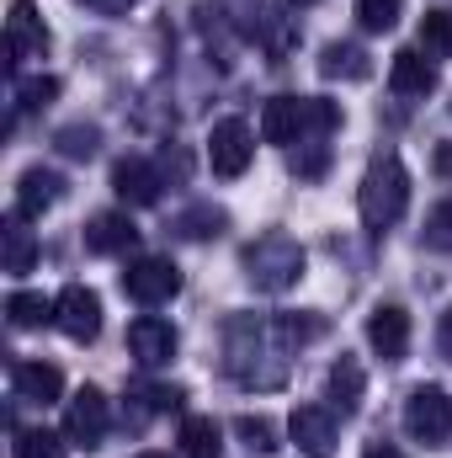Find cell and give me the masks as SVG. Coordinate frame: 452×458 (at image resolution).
<instances>
[{
	"label": "cell",
	"mask_w": 452,
	"mask_h": 458,
	"mask_svg": "<svg viewBox=\"0 0 452 458\" xmlns=\"http://www.w3.org/2000/svg\"><path fill=\"white\" fill-rule=\"evenodd\" d=\"M288 357L293 342L282 336L277 320H255V315H234L224 331V368L245 389H277L288 378Z\"/></svg>",
	"instance_id": "obj_1"
},
{
	"label": "cell",
	"mask_w": 452,
	"mask_h": 458,
	"mask_svg": "<svg viewBox=\"0 0 452 458\" xmlns=\"http://www.w3.org/2000/svg\"><path fill=\"white\" fill-rule=\"evenodd\" d=\"M405 208H410V171L394 149H383V155H372V165L356 187V214L372 234H383L405 219Z\"/></svg>",
	"instance_id": "obj_2"
},
{
	"label": "cell",
	"mask_w": 452,
	"mask_h": 458,
	"mask_svg": "<svg viewBox=\"0 0 452 458\" xmlns=\"http://www.w3.org/2000/svg\"><path fill=\"white\" fill-rule=\"evenodd\" d=\"M304 245L293 240V234H282V229H272V234H261V240H250L245 250H239V267H245V283L255 288V293H288L298 277H304Z\"/></svg>",
	"instance_id": "obj_3"
},
{
	"label": "cell",
	"mask_w": 452,
	"mask_h": 458,
	"mask_svg": "<svg viewBox=\"0 0 452 458\" xmlns=\"http://www.w3.org/2000/svg\"><path fill=\"white\" fill-rule=\"evenodd\" d=\"M405 432L426 448H452V394L442 384H421L405 400Z\"/></svg>",
	"instance_id": "obj_4"
},
{
	"label": "cell",
	"mask_w": 452,
	"mask_h": 458,
	"mask_svg": "<svg viewBox=\"0 0 452 458\" xmlns=\"http://www.w3.org/2000/svg\"><path fill=\"white\" fill-rule=\"evenodd\" d=\"M122 293H128L133 304H144V310L171 304V299L181 293V267H176L171 256H138V261H128V272H122Z\"/></svg>",
	"instance_id": "obj_5"
},
{
	"label": "cell",
	"mask_w": 452,
	"mask_h": 458,
	"mask_svg": "<svg viewBox=\"0 0 452 458\" xmlns=\"http://www.w3.org/2000/svg\"><path fill=\"white\" fill-rule=\"evenodd\" d=\"M107 427H113V405H107V394L102 389H75L70 400H64V437H70V448H102V437H107Z\"/></svg>",
	"instance_id": "obj_6"
},
{
	"label": "cell",
	"mask_w": 452,
	"mask_h": 458,
	"mask_svg": "<svg viewBox=\"0 0 452 458\" xmlns=\"http://www.w3.org/2000/svg\"><path fill=\"white\" fill-rule=\"evenodd\" d=\"M255 160V133L245 117H219L213 133H208V165L213 176H245Z\"/></svg>",
	"instance_id": "obj_7"
},
{
	"label": "cell",
	"mask_w": 452,
	"mask_h": 458,
	"mask_svg": "<svg viewBox=\"0 0 452 458\" xmlns=\"http://www.w3.org/2000/svg\"><path fill=\"white\" fill-rule=\"evenodd\" d=\"M288 437L298 443V454L304 458H336V411L331 405H293V416H288Z\"/></svg>",
	"instance_id": "obj_8"
},
{
	"label": "cell",
	"mask_w": 452,
	"mask_h": 458,
	"mask_svg": "<svg viewBox=\"0 0 452 458\" xmlns=\"http://www.w3.org/2000/svg\"><path fill=\"white\" fill-rule=\"evenodd\" d=\"M54 326H59L70 342H96V331H102V293L86 288V283H70V288L59 293Z\"/></svg>",
	"instance_id": "obj_9"
},
{
	"label": "cell",
	"mask_w": 452,
	"mask_h": 458,
	"mask_svg": "<svg viewBox=\"0 0 452 458\" xmlns=\"http://www.w3.org/2000/svg\"><path fill=\"white\" fill-rule=\"evenodd\" d=\"M176 326L171 320H160V315H138L133 326H128V352H133V362L138 368H165L171 357H176Z\"/></svg>",
	"instance_id": "obj_10"
},
{
	"label": "cell",
	"mask_w": 452,
	"mask_h": 458,
	"mask_svg": "<svg viewBox=\"0 0 452 458\" xmlns=\"http://www.w3.org/2000/svg\"><path fill=\"white\" fill-rule=\"evenodd\" d=\"M113 192L128 208H155L160 192H165V171L149 165V160H138V155H128V160L113 165Z\"/></svg>",
	"instance_id": "obj_11"
},
{
	"label": "cell",
	"mask_w": 452,
	"mask_h": 458,
	"mask_svg": "<svg viewBox=\"0 0 452 458\" xmlns=\"http://www.w3.org/2000/svg\"><path fill=\"white\" fill-rule=\"evenodd\" d=\"M5 54H11V64L48 54V27H43V16H38L32 0H11V16H5Z\"/></svg>",
	"instance_id": "obj_12"
},
{
	"label": "cell",
	"mask_w": 452,
	"mask_h": 458,
	"mask_svg": "<svg viewBox=\"0 0 452 458\" xmlns=\"http://www.w3.org/2000/svg\"><path fill=\"white\" fill-rule=\"evenodd\" d=\"M367 346L383 362H405V352H410V315L399 304H378L367 315Z\"/></svg>",
	"instance_id": "obj_13"
},
{
	"label": "cell",
	"mask_w": 452,
	"mask_h": 458,
	"mask_svg": "<svg viewBox=\"0 0 452 458\" xmlns=\"http://www.w3.org/2000/svg\"><path fill=\"white\" fill-rule=\"evenodd\" d=\"M389 86H394V97H405V102L431 97V91H437V64L426 59V48H399L394 64H389Z\"/></svg>",
	"instance_id": "obj_14"
},
{
	"label": "cell",
	"mask_w": 452,
	"mask_h": 458,
	"mask_svg": "<svg viewBox=\"0 0 452 458\" xmlns=\"http://www.w3.org/2000/svg\"><path fill=\"white\" fill-rule=\"evenodd\" d=\"M11 389H16V400H27V405H59L64 400V373L54 368V362H11Z\"/></svg>",
	"instance_id": "obj_15"
},
{
	"label": "cell",
	"mask_w": 452,
	"mask_h": 458,
	"mask_svg": "<svg viewBox=\"0 0 452 458\" xmlns=\"http://www.w3.org/2000/svg\"><path fill=\"white\" fill-rule=\"evenodd\" d=\"M261 139L266 144H298V139H309V107H304V97H272L261 107Z\"/></svg>",
	"instance_id": "obj_16"
},
{
	"label": "cell",
	"mask_w": 452,
	"mask_h": 458,
	"mask_svg": "<svg viewBox=\"0 0 452 458\" xmlns=\"http://www.w3.org/2000/svg\"><path fill=\"white\" fill-rule=\"evenodd\" d=\"M64 198V176L48 171V165H27L21 182H16V214L21 219H43L54 203Z\"/></svg>",
	"instance_id": "obj_17"
},
{
	"label": "cell",
	"mask_w": 452,
	"mask_h": 458,
	"mask_svg": "<svg viewBox=\"0 0 452 458\" xmlns=\"http://www.w3.org/2000/svg\"><path fill=\"white\" fill-rule=\"evenodd\" d=\"M138 245V225L128 219V208H107L86 225V250L91 256H128Z\"/></svg>",
	"instance_id": "obj_18"
},
{
	"label": "cell",
	"mask_w": 452,
	"mask_h": 458,
	"mask_svg": "<svg viewBox=\"0 0 452 458\" xmlns=\"http://www.w3.org/2000/svg\"><path fill=\"white\" fill-rule=\"evenodd\" d=\"M362 394H367V373H362L356 357L340 352L336 362H331V373H325V400L336 405L340 416H356L362 411Z\"/></svg>",
	"instance_id": "obj_19"
},
{
	"label": "cell",
	"mask_w": 452,
	"mask_h": 458,
	"mask_svg": "<svg viewBox=\"0 0 452 458\" xmlns=\"http://www.w3.org/2000/svg\"><path fill=\"white\" fill-rule=\"evenodd\" d=\"M54 315H59V299H48V293L16 288V293L5 299V320H11V331H38V326H48Z\"/></svg>",
	"instance_id": "obj_20"
},
{
	"label": "cell",
	"mask_w": 452,
	"mask_h": 458,
	"mask_svg": "<svg viewBox=\"0 0 452 458\" xmlns=\"http://www.w3.org/2000/svg\"><path fill=\"white\" fill-rule=\"evenodd\" d=\"M320 75H325V81H367V75H372V59H367L362 43H325Z\"/></svg>",
	"instance_id": "obj_21"
},
{
	"label": "cell",
	"mask_w": 452,
	"mask_h": 458,
	"mask_svg": "<svg viewBox=\"0 0 452 458\" xmlns=\"http://www.w3.org/2000/svg\"><path fill=\"white\" fill-rule=\"evenodd\" d=\"M0 234H5V272H11V277L32 272V267H38V234L27 229V219H21L16 208H11V219H5Z\"/></svg>",
	"instance_id": "obj_22"
},
{
	"label": "cell",
	"mask_w": 452,
	"mask_h": 458,
	"mask_svg": "<svg viewBox=\"0 0 452 458\" xmlns=\"http://www.w3.org/2000/svg\"><path fill=\"white\" fill-rule=\"evenodd\" d=\"M224 454V427L213 416H181V458H219Z\"/></svg>",
	"instance_id": "obj_23"
},
{
	"label": "cell",
	"mask_w": 452,
	"mask_h": 458,
	"mask_svg": "<svg viewBox=\"0 0 452 458\" xmlns=\"http://www.w3.org/2000/svg\"><path fill=\"white\" fill-rule=\"evenodd\" d=\"M11 454L16 458H70V437L64 432H48V427H16Z\"/></svg>",
	"instance_id": "obj_24"
},
{
	"label": "cell",
	"mask_w": 452,
	"mask_h": 458,
	"mask_svg": "<svg viewBox=\"0 0 452 458\" xmlns=\"http://www.w3.org/2000/svg\"><path fill=\"white\" fill-rule=\"evenodd\" d=\"M229 214L224 208H213V203H197V208H187V214H176V234H187V240H208V234H224Z\"/></svg>",
	"instance_id": "obj_25"
},
{
	"label": "cell",
	"mask_w": 452,
	"mask_h": 458,
	"mask_svg": "<svg viewBox=\"0 0 452 458\" xmlns=\"http://www.w3.org/2000/svg\"><path fill=\"white\" fill-rule=\"evenodd\" d=\"M59 102V81L54 75H21L16 81V113H43Z\"/></svg>",
	"instance_id": "obj_26"
},
{
	"label": "cell",
	"mask_w": 452,
	"mask_h": 458,
	"mask_svg": "<svg viewBox=\"0 0 452 458\" xmlns=\"http://www.w3.org/2000/svg\"><path fill=\"white\" fill-rule=\"evenodd\" d=\"M405 16V0H356V27L362 32H394Z\"/></svg>",
	"instance_id": "obj_27"
},
{
	"label": "cell",
	"mask_w": 452,
	"mask_h": 458,
	"mask_svg": "<svg viewBox=\"0 0 452 458\" xmlns=\"http://www.w3.org/2000/svg\"><path fill=\"white\" fill-rule=\"evenodd\" d=\"M421 48L426 54H452V5H437V11H426L421 16Z\"/></svg>",
	"instance_id": "obj_28"
},
{
	"label": "cell",
	"mask_w": 452,
	"mask_h": 458,
	"mask_svg": "<svg viewBox=\"0 0 452 458\" xmlns=\"http://www.w3.org/2000/svg\"><path fill=\"white\" fill-rule=\"evenodd\" d=\"M59 155H70V160H91L96 149H102V128H91V123H70V128H59Z\"/></svg>",
	"instance_id": "obj_29"
},
{
	"label": "cell",
	"mask_w": 452,
	"mask_h": 458,
	"mask_svg": "<svg viewBox=\"0 0 452 458\" xmlns=\"http://www.w3.org/2000/svg\"><path fill=\"white\" fill-rule=\"evenodd\" d=\"M234 432L245 437V448H250V454H272V448H277V427H272L266 416H239V421H234Z\"/></svg>",
	"instance_id": "obj_30"
},
{
	"label": "cell",
	"mask_w": 452,
	"mask_h": 458,
	"mask_svg": "<svg viewBox=\"0 0 452 458\" xmlns=\"http://www.w3.org/2000/svg\"><path fill=\"white\" fill-rule=\"evenodd\" d=\"M133 394H138V400H144V411H155V416H165V411H181V400H187L176 384H138Z\"/></svg>",
	"instance_id": "obj_31"
},
{
	"label": "cell",
	"mask_w": 452,
	"mask_h": 458,
	"mask_svg": "<svg viewBox=\"0 0 452 458\" xmlns=\"http://www.w3.org/2000/svg\"><path fill=\"white\" fill-rule=\"evenodd\" d=\"M304 107H309V139H325L331 128H340V107L336 102H325V97H304Z\"/></svg>",
	"instance_id": "obj_32"
},
{
	"label": "cell",
	"mask_w": 452,
	"mask_h": 458,
	"mask_svg": "<svg viewBox=\"0 0 452 458\" xmlns=\"http://www.w3.org/2000/svg\"><path fill=\"white\" fill-rule=\"evenodd\" d=\"M426 245L452 250V198H448V203H437V208L426 214Z\"/></svg>",
	"instance_id": "obj_33"
},
{
	"label": "cell",
	"mask_w": 452,
	"mask_h": 458,
	"mask_svg": "<svg viewBox=\"0 0 452 458\" xmlns=\"http://www.w3.org/2000/svg\"><path fill=\"white\" fill-rule=\"evenodd\" d=\"M293 171L314 182V176L325 171V144H320V139H309V155H293Z\"/></svg>",
	"instance_id": "obj_34"
},
{
	"label": "cell",
	"mask_w": 452,
	"mask_h": 458,
	"mask_svg": "<svg viewBox=\"0 0 452 458\" xmlns=\"http://www.w3.org/2000/svg\"><path fill=\"white\" fill-rule=\"evenodd\" d=\"M437 346H442V357L452 362V304L442 310V320H437Z\"/></svg>",
	"instance_id": "obj_35"
},
{
	"label": "cell",
	"mask_w": 452,
	"mask_h": 458,
	"mask_svg": "<svg viewBox=\"0 0 452 458\" xmlns=\"http://www.w3.org/2000/svg\"><path fill=\"white\" fill-rule=\"evenodd\" d=\"M91 11H102V16H122V11H133L138 0H86Z\"/></svg>",
	"instance_id": "obj_36"
},
{
	"label": "cell",
	"mask_w": 452,
	"mask_h": 458,
	"mask_svg": "<svg viewBox=\"0 0 452 458\" xmlns=\"http://www.w3.org/2000/svg\"><path fill=\"white\" fill-rule=\"evenodd\" d=\"M431 165H437V176H448V182H452V144H437Z\"/></svg>",
	"instance_id": "obj_37"
},
{
	"label": "cell",
	"mask_w": 452,
	"mask_h": 458,
	"mask_svg": "<svg viewBox=\"0 0 452 458\" xmlns=\"http://www.w3.org/2000/svg\"><path fill=\"white\" fill-rule=\"evenodd\" d=\"M362 458H405V454H399L394 443H372V448H367V454H362Z\"/></svg>",
	"instance_id": "obj_38"
},
{
	"label": "cell",
	"mask_w": 452,
	"mask_h": 458,
	"mask_svg": "<svg viewBox=\"0 0 452 458\" xmlns=\"http://www.w3.org/2000/svg\"><path fill=\"white\" fill-rule=\"evenodd\" d=\"M133 458H171V454H133Z\"/></svg>",
	"instance_id": "obj_39"
},
{
	"label": "cell",
	"mask_w": 452,
	"mask_h": 458,
	"mask_svg": "<svg viewBox=\"0 0 452 458\" xmlns=\"http://www.w3.org/2000/svg\"><path fill=\"white\" fill-rule=\"evenodd\" d=\"M288 5H314V0H288Z\"/></svg>",
	"instance_id": "obj_40"
}]
</instances>
